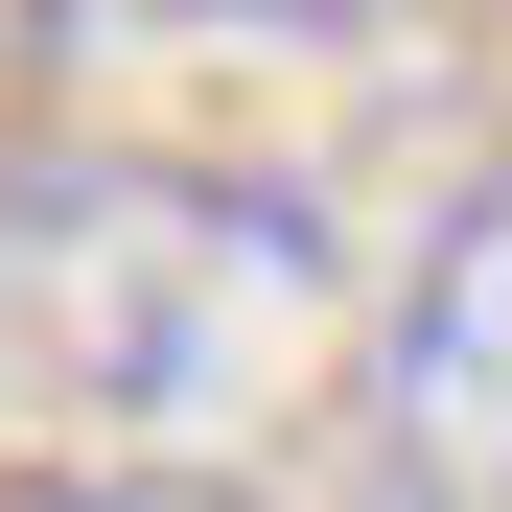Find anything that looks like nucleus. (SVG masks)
Listing matches in <instances>:
<instances>
[{"mask_svg":"<svg viewBox=\"0 0 512 512\" xmlns=\"http://www.w3.org/2000/svg\"><path fill=\"white\" fill-rule=\"evenodd\" d=\"M350 373V280L233 163H24L0 187V443L94 466H256Z\"/></svg>","mask_w":512,"mask_h":512,"instance_id":"nucleus-1","label":"nucleus"},{"mask_svg":"<svg viewBox=\"0 0 512 512\" xmlns=\"http://www.w3.org/2000/svg\"><path fill=\"white\" fill-rule=\"evenodd\" d=\"M373 419H396L419 512H512V163L419 233V280L373 326Z\"/></svg>","mask_w":512,"mask_h":512,"instance_id":"nucleus-2","label":"nucleus"},{"mask_svg":"<svg viewBox=\"0 0 512 512\" xmlns=\"http://www.w3.org/2000/svg\"><path fill=\"white\" fill-rule=\"evenodd\" d=\"M47 47H70V0H0V187H24V140H47Z\"/></svg>","mask_w":512,"mask_h":512,"instance_id":"nucleus-3","label":"nucleus"},{"mask_svg":"<svg viewBox=\"0 0 512 512\" xmlns=\"http://www.w3.org/2000/svg\"><path fill=\"white\" fill-rule=\"evenodd\" d=\"M47 512H256V466H94V489H47Z\"/></svg>","mask_w":512,"mask_h":512,"instance_id":"nucleus-4","label":"nucleus"}]
</instances>
